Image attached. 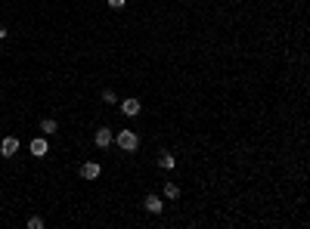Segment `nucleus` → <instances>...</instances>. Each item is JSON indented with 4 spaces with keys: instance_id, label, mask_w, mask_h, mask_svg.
Listing matches in <instances>:
<instances>
[{
    "instance_id": "nucleus-14",
    "label": "nucleus",
    "mask_w": 310,
    "mask_h": 229,
    "mask_svg": "<svg viewBox=\"0 0 310 229\" xmlns=\"http://www.w3.org/2000/svg\"><path fill=\"white\" fill-rule=\"evenodd\" d=\"M7 38H10V31H7L4 25H0V41H7Z\"/></svg>"
},
{
    "instance_id": "nucleus-4",
    "label": "nucleus",
    "mask_w": 310,
    "mask_h": 229,
    "mask_svg": "<svg viewBox=\"0 0 310 229\" xmlns=\"http://www.w3.org/2000/svg\"><path fill=\"white\" fill-rule=\"evenodd\" d=\"M93 146H96L99 152H106L109 146H115V130L106 127V124H99V127L93 130Z\"/></svg>"
},
{
    "instance_id": "nucleus-8",
    "label": "nucleus",
    "mask_w": 310,
    "mask_h": 229,
    "mask_svg": "<svg viewBox=\"0 0 310 229\" xmlns=\"http://www.w3.org/2000/svg\"><path fill=\"white\" fill-rule=\"evenodd\" d=\"M28 152H31V158H47V155H50V143H47V136H34L31 143H28Z\"/></svg>"
},
{
    "instance_id": "nucleus-9",
    "label": "nucleus",
    "mask_w": 310,
    "mask_h": 229,
    "mask_svg": "<svg viewBox=\"0 0 310 229\" xmlns=\"http://www.w3.org/2000/svg\"><path fill=\"white\" fill-rule=\"evenodd\" d=\"M19 136H4V139H0V155H4V158H16V155H19Z\"/></svg>"
},
{
    "instance_id": "nucleus-10",
    "label": "nucleus",
    "mask_w": 310,
    "mask_h": 229,
    "mask_svg": "<svg viewBox=\"0 0 310 229\" xmlns=\"http://www.w3.org/2000/svg\"><path fill=\"white\" fill-rule=\"evenodd\" d=\"M99 99H102L106 105H118V102H121L118 93H115V87H102V90H99Z\"/></svg>"
},
{
    "instance_id": "nucleus-11",
    "label": "nucleus",
    "mask_w": 310,
    "mask_h": 229,
    "mask_svg": "<svg viewBox=\"0 0 310 229\" xmlns=\"http://www.w3.org/2000/svg\"><path fill=\"white\" fill-rule=\"evenodd\" d=\"M41 133H44V136L59 133V121H56V118H44V121H41Z\"/></svg>"
},
{
    "instance_id": "nucleus-6",
    "label": "nucleus",
    "mask_w": 310,
    "mask_h": 229,
    "mask_svg": "<svg viewBox=\"0 0 310 229\" xmlns=\"http://www.w3.org/2000/svg\"><path fill=\"white\" fill-rule=\"evenodd\" d=\"M78 173H81V180L93 183V180H99V177H102V164H99V161H84V164L78 167Z\"/></svg>"
},
{
    "instance_id": "nucleus-13",
    "label": "nucleus",
    "mask_w": 310,
    "mask_h": 229,
    "mask_svg": "<svg viewBox=\"0 0 310 229\" xmlns=\"http://www.w3.org/2000/svg\"><path fill=\"white\" fill-rule=\"evenodd\" d=\"M28 229H44V217H28Z\"/></svg>"
},
{
    "instance_id": "nucleus-1",
    "label": "nucleus",
    "mask_w": 310,
    "mask_h": 229,
    "mask_svg": "<svg viewBox=\"0 0 310 229\" xmlns=\"http://www.w3.org/2000/svg\"><path fill=\"white\" fill-rule=\"evenodd\" d=\"M115 146H118L124 155H137L140 146H143V139H140V133H137L134 127H121V130L115 133Z\"/></svg>"
},
{
    "instance_id": "nucleus-12",
    "label": "nucleus",
    "mask_w": 310,
    "mask_h": 229,
    "mask_svg": "<svg viewBox=\"0 0 310 229\" xmlns=\"http://www.w3.org/2000/svg\"><path fill=\"white\" fill-rule=\"evenodd\" d=\"M106 7H109V10H115V13H121V10L127 7V0H106Z\"/></svg>"
},
{
    "instance_id": "nucleus-7",
    "label": "nucleus",
    "mask_w": 310,
    "mask_h": 229,
    "mask_svg": "<svg viewBox=\"0 0 310 229\" xmlns=\"http://www.w3.org/2000/svg\"><path fill=\"white\" fill-rule=\"evenodd\" d=\"M161 198H168V201H180V198H183V186L174 183V180H165V183H161Z\"/></svg>"
},
{
    "instance_id": "nucleus-5",
    "label": "nucleus",
    "mask_w": 310,
    "mask_h": 229,
    "mask_svg": "<svg viewBox=\"0 0 310 229\" xmlns=\"http://www.w3.org/2000/svg\"><path fill=\"white\" fill-rule=\"evenodd\" d=\"M155 167H158L161 173H171V170H177V155H174L171 149H158V158H155Z\"/></svg>"
},
{
    "instance_id": "nucleus-3",
    "label": "nucleus",
    "mask_w": 310,
    "mask_h": 229,
    "mask_svg": "<svg viewBox=\"0 0 310 229\" xmlns=\"http://www.w3.org/2000/svg\"><path fill=\"white\" fill-rule=\"evenodd\" d=\"M143 214H149V217H161L165 214V198L158 195V192H143Z\"/></svg>"
},
{
    "instance_id": "nucleus-2",
    "label": "nucleus",
    "mask_w": 310,
    "mask_h": 229,
    "mask_svg": "<svg viewBox=\"0 0 310 229\" xmlns=\"http://www.w3.org/2000/svg\"><path fill=\"white\" fill-rule=\"evenodd\" d=\"M118 112H121V118H127V121L143 118V99H140V96H124V99L118 102Z\"/></svg>"
}]
</instances>
